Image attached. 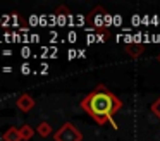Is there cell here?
I'll return each instance as SVG.
<instances>
[{
	"label": "cell",
	"mask_w": 160,
	"mask_h": 141,
	"mask_svg": "<svg viewBox=\"0 0 160 141\" xmlns=\"http://www.w3.org/2000/svg\"><path fill=\"white\" fill-rule=\"evenodd\" d=\"M81 108L98 124H112L114 129H117V124L114 122V117L122 108V100L115 93H112L105 84H98L79 102Z\"/></svg>",
	"instance_id": "1"
},
{
	"label": "cell",
	"mask_w": 160,
	"mask_h": 141,
	"mask_svg": "<svg viewBox=\"0 0 160 141\" xmlns=\"http://www.w3.org/2000/svg\"><path fill=\"white\" fill-rule=\"evenodd\" d=\"M88 24H90L91 31L103 34V40H107L110 36V31L107 29V26L110 24V16L107 14V10L102 5H97L90 14H88Z\"/></svg>",
	"instance_id": "2"
},
{
	"label": "cell",
	"mask_w": 160,
	"mask_h": 141,
	"mask_svg": "<svg viewBox=\"0 0 160 141\" xmlns=\"http://www.w3.org/2000/svg\"><path fill=\"white\" fill-rule=\"evenodd\" d=\"M53 141H83V134L74 124L66 122L53 133Z\"/></svg>",
	"instance_id": "3"
},
{
	"label": "cell",
	"mask_w": 160,
	"mask_h": 141,
	"mask_svg": "<svg viewBox=\"0 0 160 141\" xmlns=\"http://www.w3.org/2000/svg\"><path fill=\"white\" fill-rule=\"evenodd\" d=\"M16 105H18V108L21 110V112L28 113L29 110H33V107H35V98H33L31 95H28V93H22V95L16 100Z\"/></svg>",
	"instance_id": "4"
},
{
	"label": "cell",
	"mask_w": 160,
	"mask_h": 141,
	"mask_svg": "<svg viewBox=\"0 0 160 141\" xmlns=\"http://www.w3.org/2000/svg\"><path fill=\"white\" fill-rule=\"evenodd\" d=\"M124 52L131 58H139L143 53H145V47H143L141 43H126L124 45Z\"/></svg>",
	"instance_id": "5"
},
{
	"label": "cell",
	"mask_w": 160,
	"mask_h": 141,
	"mask_svg": "<svg viewBox=\"0 0 160 141\" xmlns=\"http://www.w3.org/2000/svg\"><path fill=\"white\" fill-rule=\"evenodd\" d=\"M2 138H4V141H22L21 139V134H19V129H18V127H14V126L9 127V129L4 133V136H2Z\"/></svg>",
	"instance_id": "6"
},
{
	"label": "cell",
	"mask_w": 160,
	"mask_h": 141,
	"mask_svg": "<svg viewBox=\"0 0 160 141\" xmlns=\"http://www.w3.org/2000/svg\"><path fill=\"white\" fill-rule=\"evenodd\" d=\"M19 134H21L22 141H29L33 136H35V129H33L31 126H28V124H24V126L19 127Z\"/></svg>",
	"instance_id": "7"
},
{
	"label": "cell",
	"mask_w": 160,
	"mask_h": 141,
	"mask_svg": "<svg viewBox=\"0 0 160 141\" xmlns=\"http://www.w3.org/2000/svg\"><path fill=\"white\" fill-rule=\"evenodd\" d=\"M36 133H38L42 138H48L50 134L53 133V129H52V126H50L48 122H40V126H38V129H36Z\"/></svg>",
	"instance_id": "8"
},
{
	"label": "cell",
	"mask_w": 160,
	"mask_h": 141,
	"mask_svg": "<svg viewBox=\"0 0 160 141\" xmlns=\"http://www.w3.org/2000/svg\"><path fill=\"white\" fill-rule=\"evenodd\" d=\"M152 112H153V113H155V115L160 119V96H158V98H157L155 102L152 103Z\"/></svg>",
	"instance_id": "9"
},
{
	"label": "cell",
	"mask_w": 160,
	"mask_h": 141,
	"mask_svg": "<svg viewBox=\"0 0 160 141\" xmlns=\"http://www.w3.org/2000/svg\"><path fill=\"white\" fill-rule=\"evenodd\" d=\"M57 14H59V16H69V9H67L66 5H60V7H57V10H55Z\"/></svg>",
	"instance_id": "10"
},
{
	"label": "cell",
	"mask_w": 160,
	"mask_h": 141,
	"mask_svg": "<svg viewBox=\"0 0 160 141\" xmlns=\"http://www.w3.org/2000/svg\"><path fill=\"white\" fill-rule=\"evenodd\" d=\"M157 60H158V64H160V53H158V57H157Z\"/></svg>",
	"instance_id": "11"
}]
</instances>
